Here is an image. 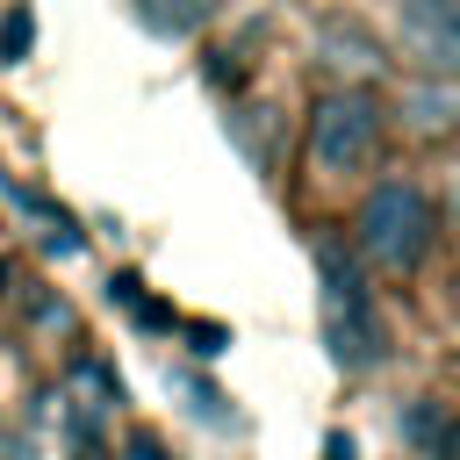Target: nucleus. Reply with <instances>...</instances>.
I'll use <instances>...</instances> for the list:
<instances>
[{
  "label": "nucleus",
  "mask_w": 460,
  "mask_h": 460,
  "mask_svg": "<svg viewBox=\"0 0 460 460\" xmlns=\"http://www.w3.org/2000/svg\"><path fill=\"white\" fill-rule=\"evenodd\" d=\"M194 352H223V331L216 323H194Z\"/></svg>",
  "instance_id": "6e6552de"
},
{
  "label": "nucleus",
  "mask_w": 460,
  "mask_h": 460,
  "mask_svg": "<svg viewBox=\"0 0 460 460\" xmlns=\"http://www.w3.org/2000/svg\"><path fill=\"white\" fill-rule=\"evenodd\" d=\"M424 244H431V208H424V194H417L410 180L374 187L367 208H359V252H367L381 273L402 280V273H417Z\"/></svg>",
  "instance_id": "f03ea898"
},
{
  "label": "nucleus",
  "mask_w": 460,
  "mask_h": 460,
  "mask_svg": "<svg viewBox=\"0 0 460 460\" xmlns=\"http://www.w3.org/2000/svg\"><path fill=\"white\" fill-rule=\"evenodd\" d=\"M381 151V115L367 93H331L316 108V129H309V165L316 172H367Z\"/></svg>",
  "instance_id": "7ed1b4c3"
},
{
  "label": "nucleus",
  "mask_w": 460,
  "mask_h": 460,
  "mask_svg": "<svg viewBox=\"0 0 460 460\" xmlns=\"http://www.w3.org/2000/svg\"><path fill=\"white\" fill-rule=\"evenodd\" d=\"M29 43H36V14H29V0H14V7L0 14V58H7V65H22V58H29Z\"/></svg>",
  "instance_id": "0eeeda50"
},
{
  "label": "nucleus",
  "mask_w": 460,
  "mask_h": 460,
  "mask_svg": "<svg viewBox=\"0 0 460 460\" xmlns=\"http://www.w3.org/2000/svg\"><path fill=\"white\" fill-rule=\"evenodd\" d=\"M129 453H137V460H165V453H158V438H151V431H137V438H129Z\"/></svg>",
  "instance_id": "1a4fd4ad"
},
{
  "label": "nucleus",
  "mask_w": 460,
  "mask_h": 460,
  "mask_svg": "<svg viewBox=\"0 0 460 460\" xmlns=\"http://www.w3.org/2000/svg\"><path fill=\"white\" fill-rule=\"evenodd\" d=\"M316 273H323V331H331V352H338V367H381V352H388V323L374 316V302H367V288H359V273L345 266V252L338 244H323L316 252Z\"/></svg>",
  "instance_id": "f257e3e1"
},
{
  "label": "nucleus",
  "mask_w": 460,
  "mask_h": 460,
  "mask_svg": "<svg viewBox=\"0 0 460 460\" xmlns=\"http://www.w3.org/2000/svg\"><path fill=\"white\" fill-rule=\"evenodd\" d=\"M137 14H144V29H158V36H194V29L216 14V0H137Z\"/></svg>",
  "instance_id": "423d86ee"
},
{
  "label": "nucleus",
  "mask_w": 460,
  "mask_h": 460,
  "mask_svg": "<svg viewBox=\"0 0 460 460\" xmlns=\"http://www.w3.org/2000/svg\"><path fill=\"white\" fill-rule=\"evenodd\" d=\"M402 438L424 453V460H460V424L446 402H410L402 410Z\"/></svg>",
  "instance_id": "39448f33"
},
{
  "label": "nucleus",
  "mask_w": 460,
  "mask_h": 460,
  "mask_svg": "<svg viewBox=\"0 0 460 460\" xmlns=\"http://www.w3.org/2000/svg\"><path fill=\"white\" fill-rule=\"evenodd\" d=\"M323 460H352V438H345V431H331V438H323Z\"/></svg>",
  "instance_id": "9d476101"
},
{
  "label": "nucleus",
  "mask_w": 460,
  "mask_h": 460,
  "mask_svg": "<svg viewBox=\"0 0 460 460\" xmlns=\"http://www.w3.org/2000/svg\"><path fill=\"white\" fill-rule=\"evenodd\" d=\"M395 36L424 72H460V0H402Z\"/></svg>",
  "instance_id": "20e7f679"
}]
</instances>
